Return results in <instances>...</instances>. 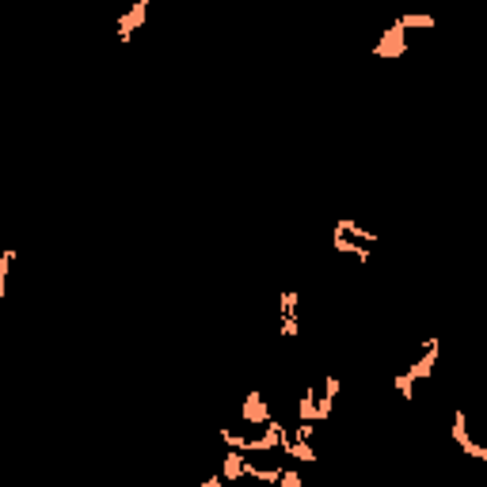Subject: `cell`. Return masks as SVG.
Returning a JSON list of instances; mask_svg holds the SVG:
<instances>
[{
  "label": "cell",
  "mask_w": 487,
  "mask_h": 487,
  "mask_svg": "<svg viewBox=\"0 0 487 487\" xmlns=\"http://www.w3.org/2000/svg\"><path fill=\"white\" fill-rule=\"evenodd\" d=\"M438 351H442V339L438 335H426L423 339V358L411 362V369H400L396 373V393L404 400H415V385H419V381H430L434 362H438Z\"/></svg>",
  "instance_id": "1"
},
{
  "label": "cell",
  "mask_w": 487,
  "mask_h": 487,
  "mask_svg": "<svg viewBox=\"0 0 487 487\" xmlns=\"http://www.w3.org/2000/svg\"><path fill=\"white\" fill-rule=\"evenodd\" d=\"M145 20H149V0H134V4H129L126 12L118 15L115 34H118L122 42H129V38H134V31H141V27H145Z\"/></svg>",
  "instance_id": "2"
},
{
  "label": "cell",
  "mask_w": 487,
  "mask_h": 487,
  "mask_svg": "<svg viewBox=\"0 0 487 487\" xmlns=\"http://www.w3.org/2000/svg\"><path fill=\"white\" fill-rule=\"evenodd\" d=\"M449 438L457 442L460 453H468V457H476V460H487V449H484V446H476V442L468 438V419H465V411H460V407H457L453 426H449Z\"/></svg>",
  "instance_id": "3"
},
{
  "label": "cell",
  "mask_w": 487,
  "mask_h": 487,
  "mask_svg": "<svg viewBox=\"0 0 487 487\" xmlns=\"http://www.w3.org/2000/svg\"><path fill=\"white\" fill-rule=\"evenodd\" d=\"M407 50V31H404V23H393V27L385 31V38L373 46V57H400Z\"/></svg>",
  "instance_id": "4"
},
{
  "label": "cell",
  "mask_w": 487,
  "mask_h": 487,
  "mask_svg": "<svg viewBox=\"0 0 487 487\" xmlns=\"http://www.w3.org/2000/svg\"><path fill=\"white\" fill-rule=\"evenodd\" d=\"M248 472H251V460L244 457L240 449H229V453H225V460H221V480L232 484V480H244Z\"/></svg>",
  "instance_id": "5"
},
{
  "label": "cell",
  "mask_w": 487,
  "mask_h": 487,
  "mask_svg": "<svg viewBox=\"0 0 487 487\" xmlns=\"http://www.w3.org/2000/svg\"><path fill=\"white\" fill-rule=\"evenodd\" d=\"M267 419H271V411H267V396L263 393H248V396H244V423L259 426Z\"/></svg>",
  "instance_id": "6"
},
{
  "label": "cell",
  "mask_w": 487,
  "mask_h": 487,
  "mask_svg": "<svg viewBox=\"0 0 487 487\" xmlns=\"http://www.w3.org/2000/svg\"><path fill=\"white\" fill-rule=\"evenodd\" d=\"M335 232H343V237H351V240H365V244H377L381 237L373 229H365V225H358L354 217H339L335 221Z\"/></svg>",
  "instance_id": "7"
},
{
  "label": "cell",
  "mask_w": 487,
  "mask_h": 487,
  "mask_svg": "<svg viewBox=\"0 0 487 487\" xmlns=\"http://www.w3.org/2000/svg\"><path fill=\"white\" fill-rule=\"evenodd\" d=\"M285 457L301 460V465H312V460H320V457H316V449H312V442H309V438H293L290 446H285Z\"/></svg>",
  "instance_id": "8"
},
{
  "label": "cell",
  "mask_w": 487,
  "mask_h": 487,
  "mask_svg": "<svg viewBox=\"0 0 487 487\" xmlns=\"http://www.w3.org/2000/svg\"><path fill=\"white\" fill-rule=\"evenodd\" d=\"M335 251L339 255H354V259H362V263H369V248H365V244H354L351 237H343V232H335Z\"/></svg>",
  "instance_id": "9"
},
{
  "label": "cell",
  "mask_w": 487,
  "mask_h": 487,
  "mask_svg": "<svg viewBox=\"0 0 487 487\" xmlns=\"http://www.w3.org/2000/svg\"><path fill=\"white\" fill-rule=\"evenodd\" d=\"M297 423H316V388H304L297 400Z\"/></svg>",
  "instance_id": "10"
},
{
  "label": "cell",
  "mask_w": 487,
  "mask_h": 487,
  "mask_svg": "<svg viewBox=\"0 0 487 487\" xmlns=\"http://www.w3.org/2000/svg\"><path fill=\"white\" fill-rule=\"evenodd\" d=\"M400 23H404V31H423V27L430 31L438 20H434V15H426V12H415V15H400Z\"/></svg>",
  "instance_id": "11"
},
{
  "label": "cell",
  "mask_w": 487,
  "mask_h": 487,
  "mask_svg": "<svg viewBox=\"0 0 487 487\" xmlns=\"http://www.w3.org/2000/svg\"><path fill=\"white\" fill-rule=\"evenodd\" d=\"M15 263V248H4L0 251V301H4V290H8V271Z\"/></svg>",
  "instance_id": "12"
},
{
  "label": "cell",
  "mask_w": 487,
  "mask_h": 487,
  "mask_svg": "<svg viewBox=\"0 0 487 487\" xmlns=\"http://www.w3.org/2000/svg\"><path fill=\"white\" fill-rule=\"evenodd\" d=\"M297 290H285L282 297H278V312H282V316H297Z\"/></svg>",
  "instance_id": "13"
},
{
  "label": "cell",
  "mask_w": 487,
  "mask_h": 487,
  "mask_svg": "<svg viewBox=\"0 0 487 487\" xmlns=\"http://www.w3.org/2000/svg\"><path fill=\"white\" fill-rule=\"evenodd\" d=\"M274 484H282V487H301L304 480H301L297 472H285V468H282V472H278V480H274Z\"/></svg>",
  "instance_id": "14"
},
{
  "label": "cell",
  "mask_w": 487,
  "mask_h": 487,
  "mask_svg": "<svg viewBox=\"0 0 487 487\" xmlns=\"http://www.w3.org/2000/svg\"><path fill=\"white\" fill-rule=\"evenodd\" d=\"M278 332H282L285 339L297 335V316H282V327H278Z\"/></svg>",
  "instance_id": "15"
}]
</instances>
